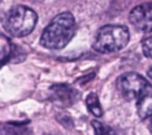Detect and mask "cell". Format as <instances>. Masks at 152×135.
Segmentation results:
<instances>
[{"mask_svg":"<svg viewBox=\"0 0 152 135\" xmlns=\"http://www.w3.org/2000/svg\"><path fill=\"white\" fill-rule=\"evenodd\" d=\"M30 1H43V0H30Z\"/></svg>","mask_w":152,"mask_h":135,"instance_id":"cell-11","label":"cell"},{"mask_svg":"<svg viewBox=\"0 0 152 135\" xmlns=\"http://www.w3.org/2000/svg\"><path fill=\"white\" fill-rule=\"evenodd\" d=\"M37 19V13L33 10L24 5H18L7 12L4 20V26L12 36L23 37L32 32Z\"/></svg>","mask_w":152,"mask_h":135,"instance_id":"cell-3","label":"cell"},{"mask_svg":"<svg viewBox=\"0 0 152 135\" xmlns=\"http://www.w3.org/2000/svg\"><path fill=\"white\" fill-rule=\"evenodd\" d=\"M137 109L140 118L146 119L151 116L152 111V91L148 88L137 99Z\"/></svg>","mask_w":152,"mask_h":135,"instance_id":"cell-7","label":"cell"},{"mask_svg":"<svg viewBox=\"0 0 152 135\" xmlns=\"http://www.w3.org/2000/svg\"><path fill=\"white\" fill-rule=\"evenodd\" d=\"M93 125H94V129H95V131L97 133V134H104L106 133V128H103L102 125H101V123H99V122H93Z\"/></svg>","mask_w":152,"mask_h":135,"instance_id":"cell-10","label":"cell"},{"mask_svg":"<svg viewBox=\"0 0 152 135\" xmlns=\"http://www.w3.org/2000/svg\"><path fill=\"white\" fill-rule=\"evenodd\" d=\"M75 30L76 23L74 16L70 12L59 13L44 29L40 37V43L48 49H62L71 41Z\"/></svg>","mask_w":152,"mask_h":135,"instance_id":"cell-1","label":"cell"},{"mask_svg":"<svg viewBox=\"0 0 152 135\" xmlns=\"http://www.w3.org/2000/svg\"><path fill=\"white\" fill-rule=\"evenodd\" d=\"M129 22L132 25L141 31L150 32L152 27V7L150 2H145L135 6L129 13Z\"/></svg>","mask_w":152,"mask_h":135,"instance_id":"cell-5","label":"cell"},{"mask_svg":"<svg viewBox=\"0 0 152 135\" xmlns=\"http://www.w3.org/2000/svg\"><path fill=\"white\" fill-rule=\"evenodd\" d=\"M86 104H87V108L88 110L96 117H101L103 111H102V108L100 105V100L97 98V96L95 93H89L87 99H86Z\"/></svg>","mask_w":152,"mask_h":135,"instance_id":"cell-8","label":"cell"},{"mask_svg":"<svg viewBox=\"0 0 152 135\" xmlns=\"http://www.w3.org/2000/svg\"><path fill=\"white\" fill-rule=\"evenodd\" d=\"M116 85L121 96L127 100H137L144 92L151 88L150 82L144 76L133 72L120 75Z\"/></svg>","mask_w":152,"mask_h":135,"instance_id":"cell-4","label":"cell"},{"mask_svg":"<svg viewBox=\"0 0 152 135\" xmlns=\"http://www.w3.org/2000/svg\"><path fill=\"white\" fill-rule=\"evenodd\" d=\"M51 99L56 103L69 106L77 99V92L69 85H55L50 90Z\"/></svg>","mask_w":152,"mask_h":135,"instance_id":"cell-6","label":"cell"},{"mask_svg":"<svg viewBox=\"0 0 152 135\" xmlns=\"http://www.w3.org/2000/svg\"><path fill=\"white\" fill-rule=\"evenodd\" d=\"M129 39V32L122 25H104L95 35L93 48L101 54L121 50Z\"/></svg>","mask_w":152,"mask_h":135,"instance_id":"cell-2","label":"cell"},{"mask_svg":"<svg viewBox=\"0 0 152 135\" xmlns=\"http://www.w3.org/2000/svg\"><path fill=\"white\" fill-rule=\"evenodd\" d=\"M141 45H142V53H144V55L147 57V59H150L151 57V37H147V38H145L144 41H142V43H141Z\"/></svg>","mask_w":152,"mask_h":135,"instance_id":"cell-9","label":"cell"}]
</instances>
